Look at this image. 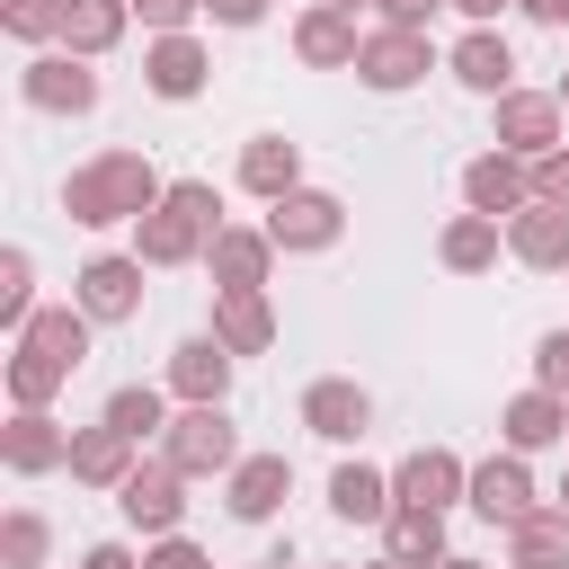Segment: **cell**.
Returning a JSON list of instances; mask_svg holds the SVG:
<instances>
[{
	"label": "cell",
	"instance_id": "cell-10",
	"mask_svg": "<svg viewBox=\"0 0 569 569\" xmlns=\"http://www.w3.org/2000/svg\"><path fill=\"white\" fill-rule=\"evenodd\" d=\"M204 267H213V284H222V293H267V267H276L267 222H258V231H249V222H222V231H213V249H204Z\"/></svg>",
	"mask_w": 569,
	"mask_h": 569
},
{
	"label": "cell",
	"instance_id": "cell-39",
	"mask_svg": "<svg viewBox=\"0 0 569 569\" xmlns=\"http://www.w3.org/2000/svg\"><path fill=\"white\" fill-rule=\"evenodd\" d=\"M533 196H542V204H569V142L533 160Z\"/></svg>",
	"mask_w": 569,
	"mask_h": 569
},
{
	"label": "cell",
	"instance_id": "cell-5",
	"mask_svg": "<svg viewBox=\"0 0 569 569\" xmlns=\"http://www.w3.org/2000/svg\"><path fill=\"white\" fill-rule=\"evenodd\" d=\"M18 89H27V107H44V116H89V107H98V71H89V53H71V44L36 53V62L18 71Z\"/></svg>",
	"mask_w": 569,
	"mask_h": 569
},
{
	"label": "cell",
	"instance_id": "cell-27",
	"mask_svg": "<svg viewBox=\"0 0 569 569\" xmlns=\"http://www.w3.org/2000/svg\"><path fill=\"white\" fill-rule=\"evenodd\" d=\"M240 187H249V196H267V204H276V196H293V187H302V151H293L284 133H258V142L240 151Z\"/></svg>",
	"mask_w": 569,
	"mask_h": 569
},
{
	"label": "cell",
	"instance_id": "cell-37",
	"mask_svg": "<svg viewBox=\"0 0 569 569\" xmlns=\"http://www.w3.org/2000/svg\"><path fill=\"white\" fill-rule=\"evenodd\" d=\"M533 382H542V391H560V400H569V329H551V338H542V347H533Z\"/></svg>",
	"mask_w": 569,
	"mask_h": 569
},
{
	"label": "cell",
	"instance_id": "cell-38",
	"mask_svg": "<svg viewBox=\"0 0 569 569\" xmlns=\"http://www.w3.org/2000/svg\"><path fill=\"white\" fill-rule=\"evenodd\" d=\"M204 0H133V18L151 27V36H187V18H196Z\"/></svg>",
	"mask_w": 569,
	"mask_h": 569
},
{
	"label": "cell",
	"instance_id": "cell-14",
	"mask_svg": "<svg viewBox=\"0 0 569 569\" xmlns=\"http://www.w3.org/2000/svg\"><path fill=\"white\" fill-rule=\"evenodd\" d=\"M284 489H293V462H284V453H240V462L222 471V498H231L240 525H267V516L284 507Z\"/></svg>",
	"mask_w": 569,
	"mask_h": 569
},
{
	"label": "cell",
	"instance_id": "cell-46",
	"mask_svg": "<svg viewBox=\"0 0 569 569\" xmlns=\"http://www.w3.org/2000/svg\"><path fill=\"white\" fill-rule=\"evenodd\" d=\"M436 569H480V560H453V551H445V560H436Z\"/></svg>",
	"mask_w": 569,
	"mask_h": 569
},
{
	"label": "cell",
	"instance_id": "cell-48",
	"mask_svg": "<svg viewBox=\"0 0 569 569\" xmlns=\"http://www.w3.org/2000/svg\"><path fill=\"white\" fill-rule=\"evenodd\" d=\"M560 107H569V71H560Z\"/></svg>",
	"mask_w": 569,
	"mask_h": 569
},
{
	"label": "cell",
	"instance_id": "cell-36",
	"mask_svg": "<svg viewBox=\"0 0 569 569\" xmlns=\"http://www.w3.org/2000/svg\"><path fill=\"white\" fill-rule=\"evenodd\" d=\"M18 44H62V0H0Z\"/></svg>",
	"mask_w": 569,
	"mask_h": 569
},
{
	"label": "cell",
	"instance_id": "cell-20",
	"mask_svg": "<svg viewBox=\"0 0 569 569\" xmlns=\"http://www.w3.org/2000/svg\"><path fill=\"white\" fill-rule=\"evenodd\" d=\"M231 365H240V356L204 329V338L169 347V391H178V400H222V391H231Z\"/></svg>",
	"mask_w": 569,
	"mask_h": 569
},
{
	"label": "cell",
	"instance_id": "cell-3",
	"mask_svg": "<svg viewBox=\"0 0 569 569\" xmlns=\"http://www.w3.org/2000/svg\"><path fill=\"white\" fill-rule=\"evenodd\" d=\"M160 453H169L187 480H213V471H231V462H240V427L222 418V400H187V409L169 418Z\"/></svg>",
	"mask_w": 569,
	"mask_h": 569
},
{
	"label": "cell",
	"instance_id": "cell-13",
	"mask_svg": "<svg viewBox=\"0 0 569 569\" xmlns=\"http://www.w3.org/2000/svg\"><path fill=\"white\" fill-rule=\"evenodd\" d=\"M0 462H9L18 480H36V471H71V427H53L44 409H18V418L0 427Z\"/></svg>",
	"mask_w": 569,
	"mask_h": 569
},
{
	"label": "cell",
	"instance_id": "cell-26",
	"mask_svg": "<svg viewBox=\"0 0 569 569\" xmlns=\"http://www.w3.org/2000/svg\"><path fill=\"white\" fill-rule=\"evenodd\" d=\"M498 240H507L498 213H453V222L436 231V258H445L453 276H480V267H498Z\"/></svg>",
	"mask_w": 569,
	"mask_h": 569
},
{
	"label": "cell",
	"instance_id": "cell-24",
	"mask_svg": "<svg viewBox=\"0 0 569 569\" xmlns=\"http://www.w3.org/2000/svg\"><path fill=\"white\" fill-rule=\"evenodd\" d=\"M89 329H98V320H89L80 302H62V311H36V320L18 329V347H36V356H53L62 373H80V365H89Z\"/></svg>",
	"mask_w": 569,
	"mask_h": 569
},
{
	"label": "cell",
	"instance_id": "cell-29",
	"mask_svg": "<svg viewBox=\"0 0 569 569\" xmlns=\"http://www.w3.org/2000/svg\"><path fill=\"white\" fill-rule=\"evenodd\" d=\"M329 507H338L347 525H382L400 498H391V480H382L373 462H338V471H329Z\"/></svg>",
	"mask_w": 569,
	"mask_h": 569
},
{
	"label": "cell",
	"instance_id": "cell-8",
	"mask_svg": "<svg viewBox=\"0 0 569 569\" xmlns=\"http://www.w3.org/2000/svg\"><path fill=\"white\" fill-rule=\"evenodd\" d=\"M462 204L471 213H525L533 204V160H516V151H480V160H462Z\"/></svg>",
	"mask_w": 569,
	"mask_h": 569
},
{
	"label": "cell",
	"instance_id": "cell-2",
	"mask_svg": "<svg viewBox=\"0 0 569 569\" xmlns=\"http://www.w3.org/2000/svg\"><path fill=\"white\" fill-rule=\"evenodd\" d=\"M213 231H222V196L204 178H169V196L133 222V258L142 267H196L213 249Z\"/></svg>",
	"mask_w": 569,
	"mask_h": 569
},
{
	"label": "cell",
	"instance_id": "cell-42",
	"mask_svg": "<svg viewBox=\"0 0 569 569\" xmlns=\"http://www.w3.org/2000/svg\"><path fill=\"white\" fill-rule=\"evenodd\" d=\"M204 9H213L222 27H258V18H267V0H204Z\"/></svg>",
	"mask_w": 569,
	"mask_h": 569
},
{
	"label": "cell",
	"instance_id": "cell-7",
	"mask_svg": "<svg viewBox=\"0 0 569 569\" xmlns=\"http://www.w3.org/2000/svg\"><path fill=\"white\" fill-rule=\"evenodd\" d=\"M187 471L169 462V453H151V462H133V480L116 489V507H124V525H142V533H178V516H187Z\"/></svg>",
	"mask_w": 569,
	"mask_h": 569
},
{
	"label": "cell",
	"instance_id": "cell-17",
	"mask_svg": "<svg viewBox=\"0 0 569 569\" xmlns=\"http://www.w3.org/2000/svg\"><path fill=\"white\" fill-rule=\"evenodd\" d=\"M71 480H80V489H124V480H133V436H124L116 418L80 427V436H71Z\"/></svg>",
	"mask_w": 569,
	"mask_h": 569
},
{
	"label": "cell",
	"instance_id": "cell-15",
	"mask_svg": "<svg viewBox=\"0 0 569 569\" xmlns=\"http://www.w3.org/2000/svg\"><path fill=\"white\" fill-rule=\"evenodd\" d=\"M293 53L311 62V71H356V53H365V36H356V9H302L293 18Z\"/></svg>",
	"mask_w": 569,
	"mask_h": 569
},
{
	"label": "cell",
	"instance_id": "cell-23",
	"mask_svg": "<svg viewBox=\"0 0 569 569\" xmlns=\"http://www.w3.org/2000/svg\"><path fill=\"white\" fill-rule=\"evenodd\" d=\"M453 80L480 89V98H507V89H516V53H507V36H498V27H471V36L453 44Z\"/></svg>",
	"mask_w": 569,
	"mask_h": 569
},
{
	"label": "cell",
	"instance_id": "cell-40",
	"mask_svg": "<svg viewBox=\"0 0 569 569\" xmlns=\"http://www.w3.org/2000/svg\"><path fill=\"white\" fill-rule=\"evenodd\" d=\"M142 569H213V551H196V542H178V533H160V542L142 551Z\"/></svg>",
	"mask_w": 569,
	"mask_h": 569
},
{
	"label": "cell",
	"instance_id": "cell-18",
	"mask_svg": "<svg viewBox=\"0 0 569 569\" xmlns=\"http://www.w3.org/2000/svg\"><path fill=\"white\" fill-rule=\"evenodd\" d=\"M471 507H480L489 525H525V516H533V471H525V453H489V462L471 471Z\"/></svg>",
	"mask_w": 569,
	"mask_h": 569
},
{
	"label": "cell",
	"instance_id": "cell-16",
	"mask_svg": "<svg viewBox=\"0 0 569 569\" xmlns=\"http://www.w3.org/2000/svg\"><path fill=\"white\" fill-rule=\"evenodd\" d=\"M302 427H311V436H329V445H356V436L373 427L365 382H338V373H329V382H311V391H302Z\"/></svg>",
	"mask_w": 569,
	"mask_h": 569
},
{
	"label": "cell",
	"instance_id": "cell-33",
	"mask_svg": "<svg viewBox=\"0 0 569 569\" xmlns=\"http://www.w3.org/2000/svg\"><path fill=\"white\" fill-rule=\"evenodd\" d=\"M62 382H71V373H62L53 356H36V347H18V356H9V400H18V409H44Z\"/></svg>",
	"mask_w": 569,
	"mask_h": 569
},
{
	"label": "cell",
	"instance_id": "cell-47",
	"mask_svg": "<svg viewBox=\"0 0 569 569\" xmlns=\"http://www.w3.org/2000/svg\"><path fill=\"white\" fill-rule=\"evenodd\" d=\"M373 569H409V560H391V551H382V560H373Z\"/></svg>",
	"mask_w": 569,
	"mask_h": 569
},
{
	"label": "cell",
	"instance_id": "cell-44",
	"mask_svg": "<svg viewBox=\"0 0 569 569\" xmlns=\"http://www.w3.org/2000/svg\"><path fill=\"white\" fill-rule=\"evenodd\" d=\"M525 18H542V27H569V0H516Z\"/></svg>",
	"mask_w": 569,
	"mask_h": 569
},
{
	"label": "cell",
	"instance_id": "cell-32",
	"mask_svg": "<svg viewBox=\"0 0 569 569\" xmlns=\"http://www.w3.org/2000/svg\"><path fill=\"white\" fill-rule=\"evenodd\" d=\"M107 418H116L133 445H142V436H169V400H160L151 382H116V391H107Z\"/></svg>",
	"mask_w": 569,
	"mask_h": 569
},
{
	"label": "cell",
	"instance_id": "cell-11",
	"mask_svg": "<svg viewBox=\"0 0 569 569\" xmlns=\"http://www.w3.org/2000/svg\"><path fill=\"white\" fill-rule=\"evenodd\" d=\"M71 302L89 311V320H133L142 311V258H89L80 276H71Z\"/></svg>",
	"mask_w": 569,
	"mask_h": 569
},
{
	"label": "cell",
	"instance_id": "cell-4",
	"mask_svg": "<svg viewBox=\"0 0 569 569\" xmlns=\"http://www.w3.org/2000/svg\"><path fill=\"white\" fill-rule=\"evenodd\" d=\"M427 71H436L427 27H373V36H365V53H356V80H365V89H382V98H391V89H418Z\"/></svg>",
	"mask_w": 569,
	"mask_h": 569
},
{
	"label": "cell",
	"instance_id": "cell-6",
	"mask_svg": "<svg viewBox=\"0 0 569 569\" xmlns=\"http://www.w3.org/2000/svg\"><path fill=\"white\" fill-rule=\"evenodd\" d=\"M560 124H569L560 89H507V98H498V151H516V160L560 151Z\"/></svg>",
	"mask_w": 569,
	"mask_h": 569
},
{
	"label": "cell",
	"instance_id": "cell-41",
	"mask_svg": "<svg viewBox=\"0 0 569 569\" xmlns=\"http://www.w3.org/2000/svg\"><path fill=\"white\" fill-rule=\"evenodd\" d=\"M436 9H453V0H382V27H427Z\"/></svg>",
	"mask_w": 569,
	"mask_h": 569
},
{
	"label": "cell",
	"instance_id": "cell-30",
	"mask_svg": "<svg viewBox=\"0 0 569 569\" xmlns=\"http://www.w3.org/2000/svg\"><path fill=\"white\" fill-rule=\"evenodd\" d=\"M382 551L409 560V569H436V560H445V516H436V507H391V516H382Z\"/></svg>",
	"mask_w": 569,
	"mask_h": 569
},
{
	"label": "cell",
	"instance_id": "cell-9",
	"mask_svg": "<svg viewBox=\"0 0 569 569\" xmlns=\"http://www.w3.org/2000/svg\"><path fill=\"white\" fill-rule=\"evenodd\" d=\"M338 231H347V204L320 196V187H293V196L267 204V240H276V249H329Z\"/></svg>",
	"mask_w": 569,
	"mask_h": 569
},
{
	"label": "cell",
	"instance_id": "cell-12",
	"mask_svg": "<svg viewBox=\"0 0 569 569\" xmlns=\"http://www.w3.org/2000/svg\"><path fill=\"white\" fill-rule=\"evenodd\" d=\"M391 498L400 507H453V498H471V471H462V453H445V445H418L400 471H391Z\"/></svg>",
	"mask_w": 569,
	"mask_h": 569
},
{
	"label": "cell",
	"instance_id": "cell-22",
	"mask_svg": "<svg viewBox=\"0 0 569 569\" xmlns=\"http://www.w3.org/2000/svg\"><path fill=\"white\" fill-rule=\"evenodd\" d=\"M507 249L525 258V267H569V204H525V213H507Z\"/></svg>",
	"mask_w": 569,
	"mask_h": 569
},
{
	"label": "cell",
	"instance_id": "cell-21",
	"mask_svg": "<svg viewBox=\"0 0 569 569\" xmlns=\"http://www.w3.org/2000/svg\"><path fill=\"white\" fill-rule=\"evenodd\" d=\"M498 436H507V453H542V445H560V436H569V400L533 382V391H516V400H507Z\"/></svg>",
	"mask_w": 569,
	"mask_h": 569
},
{
	"label": "cell",
	"instance_id": "cell-50",
	"mask_svg": "<svg viewBox=\"0 0 569 569\" xmlns=\"http://www.w3.org/2000/svg\"><path fill=\"white\" fill-rule=\"evenodd\" d=\"M320 9H356V0H320Z\"/></svg>",
	"mask_w": 569,
	"mask_h": 569
},
{
	"label": "cell",
	"instance_id": "cell-28",
	"mask_svg": "<svg viewBox=\"0 0 569 569\" xmlns=\"http://www.w3.org/2000/svg\"><path fill=\"white\" fill-rule=\"evenodd\" d=\"M213 338H222L231 356H267V347H276V311H267V293H222V302H213Z\"/></svg>",
	"mask_w": 569,
	"mask_h": 569
},
{
	"label": "cell",
	"instance_id": "cell-25",
	"mask_svg": "<svg viewBox=\"0 0 569 569\" xmlns=\"http://www.w3.org/2000/svg\"><path fill=\"white\" fill-rule=\"evenodd\" d=\"M507 569H569V507H533L507 525Z\"/></svg>",
	"mask_w": 569,
	"mask_h": 569
},
{
	"label": "cell",
	"instance_id": "cell-1",
	"mask_svg": "<svg viewBox=\"0 0 569 569\" xmlns=\"http://www.w3.org/2000/svg\"><path fill=\"white\" fill-rule=\"evenodd\" d=\"M160 196H169V178H160L142 151H98V160H80V169L62 178V213H71L80 231H107V222H142Z\"/></svg>",
	"mask_w": 569,
	"mask_h": 569
},
{
	"label": "cell",
	"instance_id": "cell-19",
	"mask_svg": "<svg viewBox=\"0 0 569 569\" xmlns=\"http://www.w3.org/2000/svg\"><path fill=\"white\" fill-rule=\"evenodd\" d=\"M204 80H213V62H204L196 36H151V53H142V89L151 98H196Z\"/></svg>",
	"mask_w": 569,
	"mask_h": 569
},
{
	"label": "cell",
	"instance_id": "cell-34",
	"mask_svg": "<svg viewBox=\"0 0 569 569\" xmlns=\"http://www.w3.org/2000/svg\"><path fill=\"white\" fill-rule=\"evenodd\" d=\"M44 551H53V525H44L36 507H9V525H0V560H9V569H44Z\"/></svg>",
	"mask_w": 569,
	"mask_h": 569
},
{
	"label": "cell",
	"instance_id": "cell-45",
	"mask_svg": "<svg viewBox=\"0 0 569 569\" xmlns=\"http://www.w3.org/2000/svg\"><path fill=\"white\" fill-rule=\"evenodd\" d=\"M453 9H462V18H480V27H489V18H498V9H507V0H453Z\"/></svg>",
	"mask_w": 569,
	"mask_h": 569
},
{
	"label": "cell",
	"instance_id": "cell-49",
	"mask_svg": "<svg viewBox=\"0 0 569 569\" xmlns=\"http://www.w3.org/2000/svg\"><path fill=\"white\" fill-rule=\"evenodd\" d=\"M258 569H293V560H258Z\"/></svg>",
	"mask_w": 569,
	"mask_h": 569
},
{
	"label": "cell",
	"instance_id": "cell-31",
	"mask_svg": "<svg viewBox=\"0 0 569 569\" xmlns=\"http://www.w3.org/2000/svg\"><path fill=\"white\" fill-rule=\"evenodd\" d=\"M124 18H133V0H62V44L98 62V53L124 36Z\"/></svg>",
	"mask_w": 569,
	"mask_h": 569
},
{
	"label": "cell",
	"instance_id": "cell-51",
	"mask_svg": "<svg viewBox=\"0 0 569 569\" xmlns=\"http://www.w3.org/2000/svg\"><path fill=\"white\" fill-rule=\"evenodd\" d=\"M560 507H569V480H560Z\"/></svg>",
	"mask_w": 569,
	"mask_h": 569
},
{
	"label": "cell",
	"instance_id": "cell-43",
	"mask_svg": "<svg viewBox=\"0 0 569 569\" xmlns=\"http://www.w3.org/2000/svg\"><path fill=\"white\" fill-rule=\"evenodd\" d=\"M80 569H142V560H133L124 542H89V560H80Z\"/></svg>",
	"mask_w": 569,
	"mask_h": 569
},
{
	"label": "cell",
	"instance_id": "cell-35",
	"mask_svg": "<svg viewBox=\"0 0 569 569\" xmlns=\"http://www.w3.org/2000/svg\"><path fill=\"white\" fill-rule=\"evenodd\" d=\"M0 320H9V329L36 320V258H27V249H0Z\"/></svg>",
	"mask_w": 569,
	"mask_h": 569
}]
</instances>
